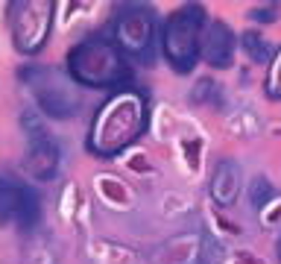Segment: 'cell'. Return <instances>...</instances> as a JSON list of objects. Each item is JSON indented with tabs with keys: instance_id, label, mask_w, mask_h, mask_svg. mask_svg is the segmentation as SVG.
Listing matches in <instances>:
<instances>
[{
	"instance_id": "6da1fadb",
	"label": "cell",
	"mask_w": 281,
	"mask_h": 264,
	"mask_svg": "<svg viewBox=\"0 0 281 264\" xmlns=\"http://www.w3.org/2000/svg\"><path fill=\"white\" fill-rule=\"evenodd\" d=\"M147 130V100L138 88H117L91 120L88 147L97 156H117Z\"/></svg>"
},
{
	"instance_id": "7a4b0ae2",
	"label": "cell",
	"mask_w": 281,
	"mask_h": 264,
	"mask_svg": "<svg viewBox=\"0 0 281 264\" xmlns=\"http://www.w3.org/2000/svg\"><path fill=\"white\" fill-rule=\"evenodd\" d=\"M67 70L76 86L88 88H117L129 80L126 53L106 36H91L76 44L67 56Z\"/></svg>"
},
{
	"instance_id": "3957f363",
	"label": "cell",
	"mask_w": 281,
	"mask_h": 264,
	"mask_svg": "<svg viewBox=\"0 0 281 264\" xmlns=\"http://www.w3.org/2000/svg\"><path fill=\"white\" fill-rule=\"evenodd\" d=\"M205 24H208V18H205V9L199 3L182 6L164 24V30H161V50H164V59L179 74L194 70L196 59H199V47H202Z\"/></svg>"
},
{
	"instance_id": "277c9868",
	"label": "cell",
	"mask_w": 281,
	"mask_h": 264,
	"mask_svg": "<svg viewBox=\"0 0 281 264\" xmlns=\"http://www.w3.org/2000/svg\"><path fill=\"white\" fill-rule=\"evenodd\" d=\"M53 0H12L9 3V30L12 42L23 56H35L50 38Z\"/></svg>"
},
{
	"instance_id": "5b68a950",
	"label": "cell",
	"mask_w": 281,
	"mask_h": 264,
	"mask_svg": "<svg viewBox=\"0 0 281 264\" xmlns=\"http://www.w3.org/2000/svg\"><path fill=\"white\" fill-rule=\"evenodd\" d=\"M21 80H26V86L32 88L35 100H38V109L50 118H73L79 112V94L73 82L50 70V68H26L21 70Z\"/></svg>"
},
{
	"instance_id": "8992f818",
	"label": "cell",
	"mask_w": 281,
	"mask_h": 264,
	"mask_svg": "<svg viewBox=\"0 0 281 264\" xmlns=\"http://www.w3.org/2000/svg\"><path fill=\"white\" fill-rule=\"evenodd\" d=\"M155 42V18L150 6L123 3L114 9V44L129 56H150Z\"/></svg>"
},
{
	"instance_id": "52a82bcc",
	"label": "cell",
	"mask_w": 281,
	"mask_h": 264,
	"mask_svg": "<svg viewBox=\"0 0 281 264\" xmlns=\"http://www.w3.org/2000/svg\"><path fill=\"white\" fill-rule=\"evenodd\" d=\"M41 206L29 185L15 176L0 174V223H18L21 229H32L38 223Z\"/></svg>"
},
{
	"instance_id": "ba28073f",
	"label": "cell",
	"mask_w": 281,
	"mask_h": 264,
	"mask_svg": "<svg viewBox=\"0 0 281 264\" xmlns=\"http://www.w3.org/2000/svg\"><path fill=\"white\" fill-rule=\"evenodd\" d=\"M23 120L29 126L26 130L29 132V150H26V158H23V170L38 182H50L56 176V168H59V150L32 118H23Z\"/></svg>"
},
{
	"instance_id": "9c48e42d",
	"label": "cell",
	"mask_w": 281,
	"mask_h": 264,
	"mask_svg": "<svg viewBox=\"0 0 281 264\" xmlns=\"http://www.w3.org/2000/svg\"><path fill=\"white\" fill-rule=\"evenodd\" d=\"M202 59L214 68H229L232 65V53H235V32L223 21H211L202 30V47H199Z\"/></svg>"
},
{
	"instance_id": "30bf717a",
	"label": "cell",
	"mask_w": 281,
	"mask_h": 264,
	"mask_svg": "<svg viewBox=\"0 0 281 264\" xmlns=\"http://www.w3.org/2000/svg\"><path fill=\"white\" fill-rule=\"evenodd\" d=\"M208 191H211V200H214L217 206H232L240 191V168L235 162H229V158L217 162Z\"/></svg>"
},
{
	"instance_id": "8fae6325",
	"label": "cell",
	"mask_w": 281,
	"mask_h": 264,
	"mask_svg": "<svg viewBox=\"0 0 281 264\" xmlns=\"http://www.w3.org/2000/svg\"><path fill=\"white\" fill-rule=\"evenodd\" d=\"M243 50L252 56V62H267L270 59V44L255 32H243Z\"/></svg>"
},
{
	"instance_id": "7c38bea8",
	"label": "cell",
	"mask_w": 281,
	"mask_h": 264,
	"mask_svg": "<svg viewBox=\"0 0 281 264\" xmlns=\"http://www.w3.org/2000/svg\"><path fill=\"white\" fill-rule=\"evenodd\" d=\"M270 200H273V188H270V182H267L264 176H258V179L252 182V206H255V208H264Z\"/></svg>"
},
{
	"instance_id": "4fadbf2b",
	"label": "cell",
	"mask_w": 281,
	"mask_h": 264,
	"mask_svg": "<svg viewBox=\"0 0 281 264\" xmlns=\"http://www.w3.org/2000/svg\"><path fill=\"white\" fill-rule=\"evenodd\" d=\"M267 91H270V97H281V50L276 53V59H273V65H270Z\"/></svg>"
},
{
	"instance_id": "5bb4252c",
	"label": "cell",
	"mask_w": 281,
	"mask_h": 264,
	"mask_svg": "<svg viewBox=\"0 0 281 264\" xmlns=\"http://www.w3.org/2000/svg\"><path fill=\"white\" fill-rule=\"evenodd\" d=\"M279 9H281L279 3H273V6H261V9H252L249 15H252V21H273Z\"/></svg>"
}]
</instances>
